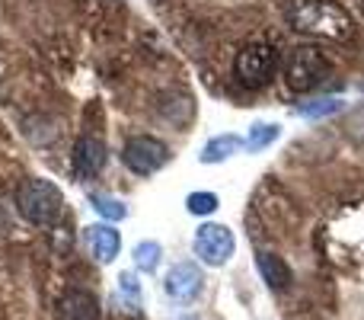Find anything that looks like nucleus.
<instances>
[{
	"label": "nucleus",
	"mask_w": 364,
	"mask_h": 320,
	"mask_svg": "<svg viewBox=\"0 0 364 320\" xmlns=\"http://www.w3.org/2000/svg\"><path fill=\"white\" fill-rule=\"evenodd\" d=\"M288 23L291 29L304 32V36L329 38V42H342L355 29L352 16L333 0H291Z\"/></svg>",
	"instance_id": "1"
},
{
	"label": "nucleus",
	"mask_w": 364,
	"mask_h": 320,
	"mask_svg": "<svg viewBox=\"0 0 364 320\" xmlns=\"http://www.w3.org/2000/svg\"><path fill=\"white\" fill-rule=\"evenodd\" d=\"M13 202H16V212L36 227L55 224L64 212L61 189H58L51 180H42V176H29V180L19 182Z\"/></svg>",
	"instance_id": "2"
},
{
	"label": "nucleus",
	"mask_w": 364,
	"mask_h": 320,
	"mask_svg": "<svg viewBox=\"0 0 364 320\" xmlns=\"http://www.w3.org/2000/svg\"><path fill=\"white\" fill-rule=\"evenodd\" d=\"M278 71V51L269 42H250L237 51V61H233V74H237L240 87L246 90H259L275 77Z\"/></svg>",
	"instance_id": "3"
},
{
	"label": "nucleus",
	"mask_w": 364,
	"mask_h": 320,
	"mask_svg": "<svg viewBox=\"0 0 364 320\" xmlns=\"http://www.w3.org/2000/svg\"><path fill=\"white\" fill-rule=\"evenodd\" d=\"M326 74H329L326 55H323L320 48H310V45L294 48L288 55V61H284V81H288V87L297 90V93H307V90L320 87V83L326 81Z\"/></svg>",
	"instance_id": "4"
},
{
	"label": "nucleus",
	"mask_w": 364,
	"mask_h": 320,
	"mask_svg": "<svg viewBox=\"0 0 364 320\" xmlns=\"http://www.w3.org/2000/svg\"><path fill=\"white\" fill-rule=\"evenodd\" d=\"M192 250L205 266H214V269H218V266L230 263L233 250H237V237H233V231L227 224L208 221V224H201L198 231H195Z\"/></svg>",
	"instance_id": "5"
},
{
	"label": "nucleus",
	"mask_w": 364,
	"mask_h": 320,
	"mask_svg": "<svg viewBox=\"0 0 364 320\" xmlns=\"http://www.w3.org/2000/svg\"><path fill=\"white\" fill-rule=\"evenodd\" d=\"M122 160L134 176H154L160 167L170 163V148L154 135H134L122 148Z\"/></svg>",
	"instance_id": "6"
},
{
	"label": "nucleus",
	"mask_w": 364,
	"mask_h": 320,
	"mask_svg": "<svg viewBox=\"0 0 364 320\" xmlns=\"http://www.w3.org/2000/svg\"><path fill=\"white\" fill-rule=\"evenodd\" d=\"M205 289V276H201L198 263L192 259H182V263H173L170 272L164 279V291L173 298L176 304H192L195 298Z\"/></svg>",
	"instance_id": "7"
},
{
	"label": "nucleus",
	"mask_w": 364,
	"mask_h": 320,
	"mask_svg": "<svg viewBox=\"0 0 364 320\" xmlns=\"http://www.w3.org/2000/svg\"><path fill=\"white\" fill-rule=\"evenodd\" d=\"M109 160V148L100 135H80L74 145V170L77 176L90 180V176H100L102 167Z\"/></svg>",
	"instance_id": "8"
},
{
	"label": "nucleus",
	"mask_w": 364,
	"mask_h": 320,
	"mask_svg": "<svg viewBox=\"0 0 364 320\" xmlns=\"http://www.w3.org/2000/svg\"><path fill=\"white\" fill-rule=\"evenodd\" d=\"M83 240H87L90 253L96 263H115L122 253V234L115 231V224H87L83 227Z\"/></svg>",
	"instance_id": "9"
},
{
	"label": "nucleus",
	"mask_w": 364,
	"mask_h": 320,
	"mask_svg": "<svg viewBox=\"0 0 364 320\" xmlns=\"http://www.w3.org/2000/svg\"><path fill=\"white\" fill-rule=\"evenodd\" d=\"M58 320H100V301L87 289H68L58 301Z\"/></svg>",
	"instance_id": "10"
},
{
	"label": "nucleus",
	"mask_w": 364,
	"mask_h": 320,
	"mask_svg": "<svg viewBox=\"0 0 364 320\" xmlns=\"http://www.w3.org/2000/svg\"><path fill=\"white\" fill-rule=\"evenodd\" d=\"M256 266H259V276L265 279V285H269L272 291H288L291 282H294V272L284 263V257H278V253H272V250H259Z\"/></svg>",
	"instance_id": "11"
},
{
	"label": "nucleus",
	"mask_w": 364,
	"mask_h": 320,
	"mask_svg": "<svg viewBox=\"0 0 364 320\" xmlns=\"http://www.w3.org/2000/svg\"><path fill=\"white\" fill-rule=\"evenodd\" d=\"M243 148V138L240 135H233V132H227V135H214L211 141H208L205 148H201V154H198V160L201 163H224V160H230L233 154Z\"/></svg>",
	"instance_id": "12"
},
{
	"label": "nucleus",
	"mask_w": 364,
	"mask_h": 320,
	"mask_svg": "<svg viewBox=\"0 0 364 320\" xmlns=\"http://www.w3.org/2000/svg\"><path fill=\"white\" fill-rule=\"evenodd\" d=\"M195 106H192V96L182 93V90H173V93H164L160 96V115L173 125H186L192 119Z\"/></svg>",
	"instance_id": "13"
},
{
	"label": "nucleus",
	"mask_w": 364,
	"mask_h": 320,
	"mask_svg": "<svg viewBox=\"0 0 364 320\" xmlns=\"http://www.w3.org/2000/svg\"><path fill=\"white\" fill-rule=\"evenodd\" d=\"M278 138H282V125H275V122H256V125H250V132H246L243 148L250 154H259L269 145H275Z\"/></svg>",
	"instance_id": "14"
},
{
	"label": "nucleus",
	"mask_w": 364,
	"mask_h": 320,
	"mask_svg": "<svg viewBox=\"0 0 364 320\" xmlns=\"http://www.w3.org/2000/svg\"><path fill=\"white\" fill-rule=\"evenodd\" d=\"M90 208H93L100 218H106V224H115V221L128 218V205L109 192H90Z\"/></svg>",
	"instance_id": "15"
},
{
	"label": "nucleus",
	"mask_w": 364,
	"mask_h": 320,
	"mask_svg": "<svg viewBox=\"0 0 364 320\" xmlns=\"http://www.w3.org/2000/svg\"><path fill=\"white\" fill-rule=\"evenodd\" d=\"M160 257H164V247H160L157 240H141V244H134V250H132L134 269L147 272V276H151V272H157Z\"/></svg>",
	"instance_id": "16"
},
{
	"label": "nucleus",
	"mask_w": 364,
	"mask_h": 320,
	"mask_svg": "<svg viewBox=\"0 0 364 320\" xmlns=\"http://www.w3.org/2000/svg\"><path fill=\"white\" fill-rule=\"evenodd\" d=\"M342 106H346V100H339V96H323V100L297 103V115H304V119H326V115L339 113Z\"/></svg>",
	"instance_id": "17"
},
{
	"label": "nucleus",
	"mask_w": 364,
	"mask_h": 320,
	"mask_svg": "<svg viewBox=\"0 0 364 320\" xmlns=\"http://www.w3.org/2000/svg\"><path fill=\"white\" fill-rule=\"evenodd\" d=\"M119 298L125 301L128 311H141V282L134 272H122L119 276Z\"/></svg>",
	"instance_id": "18"
},
{
	"label": "nucleus",
	"mask_w": 364,
	"mask_h": 320,
	"mask_svg": "<svg viewBox=\"0 0 364 320\" xmlns=\"http://www.w3.org/2000/svg\"><path fill=\"white\" fill-rule=\"evenodd\" d=\"M220 205V199L214 192H188L186 199V208L188 215H198V218H205V215H214Z\"/></svg>",
	"instance_id": "19"
},
{
	"label": "nucleus",
	"mask_w": 364,
	"mask_h": 320,
	"mask_svg": "<svg viewBox=\"0 0 364 320\" xmlns=\"http://www.w3.org/2000/svg\"><path fill=\"white\" fill-rule=\"evenodd\" d=\"M179 320H198V317H179Z\"/></svg>",
	"instance_id": "20"
}]
</instances>
